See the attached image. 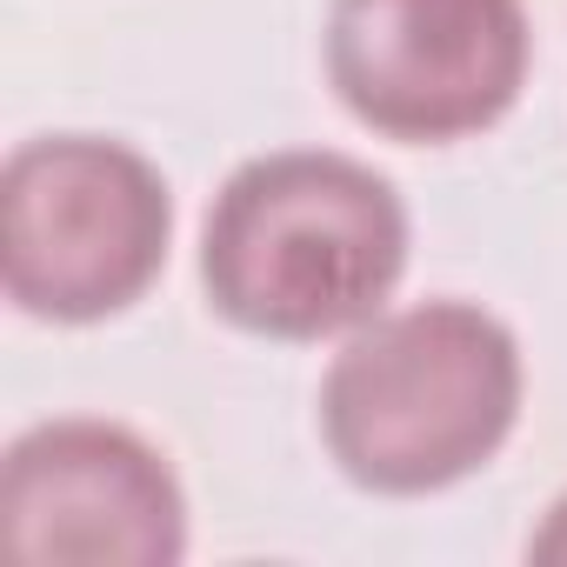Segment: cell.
<instances>
[{"label":"cell","mask_w":567,"mask_h":567,"mask_svg":"<svg viewBox=\"0 0 567 567\" xmlns=\"http://www.w3.org/2000/svg\"><path fill=\"white\" fill-rule=\"evenodd\" d=\"M408 207L334 147H280L227 174L200 220V295L260 341H334L388 315L408 274Z\"/></svg>","instance_id":"6da1fadb"},{"label":"cell","mask_w":567,"mask_h":567,"mask_svg":"<svg viewBox=\"0 0 567 567\" xmlns=\"http://www.w3.org/2000/svg\"><path fill=\"white\" fill-rule=\"evenodd\" d=\"M527 560H540V567H567V494H560V501L547 507V520L534 527Z\"/></svg>","instance_id":"8992f818"},{"label":"cell","mask_w":567,"mask_h":567,"mask_svg":"<svg viewBox=\"0 0 567 567\" xmlns=\"http://www.w3.org/2000/svg\"><path fill=\"white\" fill-rule=\"evenodd\" d=\"M520 394L507 321L474 301H414L348 334L321 381V441L361 494L421 501L507 447Z\"/></svg>","instance_id":"7a4b0ae2"},{"label":"cell","mask_w":567,"mask_h":567,"mask_svg":"<svg viewBox=\"0 0 567 567\" xmlns=\"http://www.w3.org/2000/svg\"><path fill=\"white\" fill-rule=\"evenodd\" d=\"M527 0H334L328 87L381 141L447 147L501 127L527 87Z\"/></svg>","instance_id":"277c9868"},{"label":"cell","mask_w":567,"mask_h":567,"mask_svg":"<svg viewBox=\"0 0 567 567\" xmlns=\"http://www.w3.org/2000/svg\"><path fill=\"white\" fill-rule=\"evenodd\" d=\"M0 554L14 567H174L187 494L121 421H41L0 461Z\"/></svg>","instance_id":"5b68a950"},{"label":"cell","mask_w":567,"mask_h":567,"mask_svg":"<svg viewBox=\"0 0 567 567\" xmlns=\"http://www.w3.org/2000/svg\"><path fill=\"white\" fill-rule=\"evenodd\" d=\"M174 194L107 134H34L0 167V288L28 321L94 328L127 315L167 267Z\"/></svg>","instance_id":"3957f363"}]
</instances>
